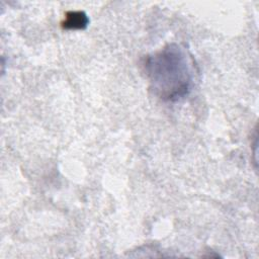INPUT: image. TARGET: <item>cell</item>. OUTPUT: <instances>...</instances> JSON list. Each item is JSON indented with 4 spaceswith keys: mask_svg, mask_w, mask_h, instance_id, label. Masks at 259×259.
I'll use <instances>...</instances> for the list:
<instances>
[{
    "mask_svg": "<svg viewBox=\"0 0 259 259\" xmlns=\"http://www.w3.org/2000/svg\"><path fill=\"white\" fill-rule=\"evenodd\" d=\"M146 68L151 83L161 98L173 99L186 93L190 71L187 58L179 47L168 46L150 57Z\"/></svg>",
    "mask_w": 259,
    "mask_h": 259,
    "instance_id": "6da1fadb",
    "label": "cell"
},
{
    "mask_svg": "<svg viewBox=\"0 0 259 259\" xmlns=\"http://www.w3.org/2000/svg\"><path fill=\"white\" fill-rule=\"evenodd\" d=\"M88 23L87 16L81 11H70L66 13L62 26L66 29H81Z\"/></svg>",
    "mask_w": 259,
    "mask_h": 259,
    "instance_id": "7a4b0ae2",
    "label": "cell"
}]
</instances>
